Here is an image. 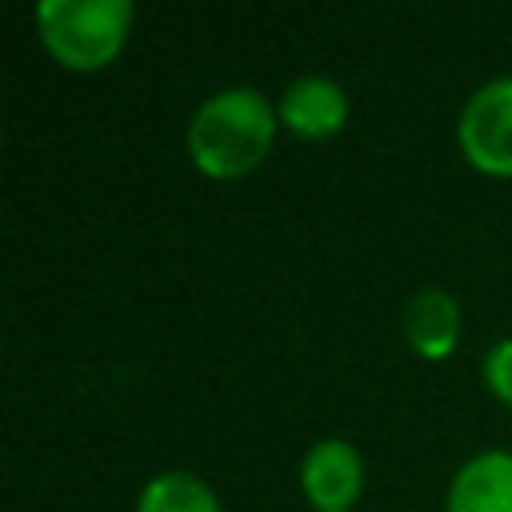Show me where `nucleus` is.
<instances>
[{"label": "nucleus", "mask_w": 512, "mask_h": 512, "mask_svg": "<svg viewBox=\"0 0 512 512\" xmlns=\"http://www.w3.org/2000/svg\"><path fill=\"white\" fill-rule=\"evenodd\" d=\"M136 512H224L216 488L208 480H200L188 468H168L156 472L140 496H136Z\"/></svg>", "instance_id": "obj_8"}, {"label": "nucleus", "mask_w": 512, "mask_h": 512, "mask_svg": "<svg viewBox=\"0 0 512 512\" xmlns=\"http://www.w3.org/2000/svg\"><path fill=\"white\" fill-rule=\"evenodd\" d=\"M276 128V104L260 88L232 84L196 104L184 132V148L196 172H204L208 180H240L264 164Z\"/></svg>", "instance_id": "obj_1"}, {"label": "nucleus", "mask_w": 512, "mask_h": 512, "mask_svg": "<svg viewBox=\"0 0 512 512\" xmlns=\"http://www.w3.org/2000/svg\"><path fill=\"white\" fill-rule=\"evenodd\" d=\"M480 380L488 384V392L504 404H512V336H500L484 348L480 360Z\"/></svg>", "instance_id": "obj_9"}, {"label": "nucleus", "mask_w": 512, "mask_h": 512, "mask_svg": "<svg viewBox=\"0 0 512 512\" xmlns=\"http://www.w3.org/2000/svg\"><path fill=\"white\" fill-rule=\"evenodd\" d=\"M348 112H352V100L344 84L320 72H304L288 80L284 92L276 96L280 128H288L300 140H332L348 124Z\"/></svg>", "instance_id": "obj_5"}, {"label": "nucleus", "mask_w": 512, "mask_h": 512, "mask_svg": "<svg viewBox=\"0 0 512 512\" xmlns=\"http://www.w3.org/2000/svg\"><path fill=\"white\" fill-rule=\"evenodd\" d=\"M456 144L476 172L512 176V76H492L464 100Z\"/></svg>", "instance_id": "obj_3"}, {"label": "nucleus", "mask_w": 512, "mask_h": 512, "mask_svg": "<svg viewBox=\"0 0 512 512\" xmlns=\"http://www.w3.org/2000/svg\"><path fill=\"white\" fill-rule=\"evenodd\" d=\"M300 488L312 512H352L364 492V460L352 440L324 436L300 460Z\"/></svg>", "instance_id": "obj_4"}, {"label": "nucleus", "mask_w": 512, "mask_h": 512, "mask_svg": "<svg viewBox=\"0 0 512 512\" xmlns=\"http://www.w3.org/2000/svg\"><path fill=\"white\" fill-rule=\"evenodd\" d=\"M404 344L420 360H448L460 344V304L444 288H416L404 304Z\"/></svg>", "instance_id": "obj_7"}, {"label": "nucleus", "mask_w": 512, "mask_h": 512, "mask_svg": "<svg viewBox=\"0 0 512 512\" xmlns=\"http://www.w3.org/2000/svg\"><path fill=\"white\" fill-rule=\"evenodd\" d=\"M132 0H40L36 32L48 56L68 72H100L128 44Z\"/></svg>", "instance_id": "obj_2"}, {"label": "nucleus", "mask_w": 512, "mask_h": 512, "mask_svg": "<svg viewBox=\"0 0 512 512\" xmlns=\"http://www.w3.org/2000/svg\"><path fill=\"white\" fill-rule=\"evenodd\" d=\"M444 512H512V452L484 448L468 456L448 484Z\"/></svg>", "instance_id": "obj_6"}]
</instances>
